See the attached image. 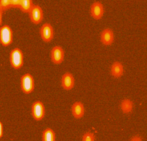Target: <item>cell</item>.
<instances>
[{
	"instance_id": "cell-14",
	"label": "cell",
	"mask_w": 147,
	"mask_h": 141,
	"mask_svg": "<svg viewBox=\"0 0 147 141\" xmlns=\"http://www.w3.org/2000/svg\"><path fill=\"white\" fill-rule=\"evenodd\" d=\"M33 5L31 0H20L18 8L24 13H29Z\"/></svg>"
},
{
	"instance_id": "cell-9",
	"label": "cell",
	"mask_w": 147,
	"mask_h": 141,
	"mask_svg": "<svg viewBox=\"0 0 147 141\" xmlns=\"http://www.w3.org/2000/svg\"><path fill=\"white\" fill-rule=\"evenodd\" d=\"M75 84V79L72 73L69 72L65 73L61 77V86L65 90L72 89Z\"/></svg>"
},
{
	"instance_id": "cell-7",
	"label": "cell",
	"mask_w": 147,
	"mask_h": 141,
	"mask_svg": "<svg viewBox=\"0 0 147 141\" xmlns=\"http://www.w3.org/2000/svg\"><path fill=\"white\" fill-rule=\"evenodd\" d=\"M51 58L52 61L55 64H61L64 58V52L63 49L60 46H54L51 52Z\"/></svg>"
},
{
	"instance_id": "cell-8",
	"label": "cell",
	"mask_w": 147,
	"mask_h": 141,
	"mask_svg": "<svg viewBox=\"0 0 147 141\" xmlns=\"http://www.w3.org/2000/svg\"><path fill=\"white\" fill-rule=\"evenodd\" d=\"M90 13L91 17L96 19L99 20L102 18L104 13V9L102 4L99 2H95L91 6Z\"/></svg>"
},
{
	"instance_id": "cell-5",
	"label": "cell",
	"mask_w": 147,
	"mask_h": 141,
	"mask_svg": "<svg viewBox=\"0 0 147 141\" xmlns=\"http://www.w3.org/2000/svg\"><path fill=\"white\" fill-rule=\"evenodd\" d=\"M40 34L41 39L45 42H51L54 35L52 26L49 23H45L42 25L40 30Z\"/></svg>"
},
{
	"instance_id": "cell-12",
	"label": "cell",
	"mask_w": 147,
	"mask_h": 141,
	"mask_svg": "<svg viewBox=\"0 0 147 141\" xmlns=\"http://www.w3.org/2000/svg\"><path fill=\"white\" fill-rule=\"evenodd\" d=\"M111 73L113 77L119 78L122 76L123 73V65L120 62H114L111 67Z\"/></svg>"
},
{
	"instance_id": "cell-15",
	"label": "cell",
	"mask_w": 147,
	"mask_h": 141,
	"mask_svg": "<svg viewBox=\"0 0 147 141\" xmlns=\"http://www.w3.org/2000/svg\"><path fill=\"white\" fill-rule=\"evenodd\" d=\"M42 141H55V134L53 130L50 128H46L42 132Z\"/></svg>"
},
{
	"instance_id": "cell-4",
	"label": "cell",
	"mask_w": 147,
	"mask_h": 141,
	"mask_svg": "<svg viewBox=\"0 0 147 141\" xmlns=\"http://www.w3.org/2000/svg\"><path fill=\"white\" fill-rule=\"evenodd\" d=\"M32 115L34 120H41L45 115V107L40 101H36L32 105Z\"/></svg>"
},
{
	"instance_id": "cell-3",
	"label": "cell",
	"mask_w": 147,
	"mask_h": 141,
	"mask_svg": "<svg viewBox=\"0 0 147 141\" xmlns=\"http://www.w3.org/2000/svg\"><path fill=\"white\" fill-rule=\"evenodd\" d=\"M13 41V32L9 25H5L0 28V42L4 46H7Z\"/></svg>"
},
{
	"instance_id": "cell-10",
	"label": "cell",
	"mask_w": 147,
	"mask_h": 141,
	"mask_svg": "<svg viewBox=\"0 0 147 141\" xmlns=\"http://www.w3.org/2000/svg\"><path fill=\"white\" fill-rule=\"evenodd\" d=\"M114 33L113 30L109 28L104 29L100 34V41L102 43L106 46L111 45L114 41Z\"/></svg>"
},
{
	"instance_id": "cell-18",
	"label": "cell",
	"mask_w": 147,
	"mask_h": 141,
	"mask_svg": "<svg viewBox=\"0 0 147 141\" xmlns=\"http://www.w3.org/2000/svg\"><path fill=\"white\" fill-rule=\"evenodd\" d=\"M2 135H3V126L1 122L0 121V138L2 136Z\"/></svg>"
},
{
	"instance_id": "cell-19",
	"label": "cell",
	"mask_w": 147,
	"mask_h": 141,
	"mask_svg": "<svg viewBox=\"0 0 147 141\" xmlns=\"http://www.w3.org/2000/svg\"><path fill=\"white\" fill-rule=\"evenodd\" d=\"M131 140H135V141H138V140H141V138H137V136H135L134 138H133Z\"/></svg>"
},
{
	"instance_id": "cell-13",
	"label": "cell",
	"mask_w": 147,
	"mask_h": 141,
	"mask_svg": "<svg viewBox=\"0 0 147 141\" xmlns=\"http://www.w3.org/2000/svg\"><path fill=\"white\" fill-rule=\"evenodd\" d=\"M121 108L122 111L124 113L130 112L133 108V103L131 100L128 99H124L122 101L121 104Z\"/></svg>"
},
{
	"instance_id": "cell-1",
	"label": "cell",
	"mask_w": 147,
	"mask_h": 141,
	"mask_svg": "<svg viewBox=\"0 0 147 141\" xmlns=\"http://www.w3.org/2000/svg\"><path fill=\"white\" fill-rule=\"evenodd\" d=\"M10 62L11 66L18 69L24 64V56L21 50L18 48L13 49L10 54Z\"/></svg>"
},
{
	"instance_id": "cell-17",
	"label": "cell",
	"mask_w": 147,
	"mask_h": 141,
	"mask_svg": "<svg viewBox=\"0 0 147 141\" xmlns=\"http://www.w3.org/2000/svg\"><path fill=\"white\" fill-rule=\"evenodd\" d=\"M83 141H94L95 136L94 134L90 132L85 133L82 137Z\"/></svg>"
},
{
	"instance_id": "cell-20",
	"label": "cell",
	"mask_w": 147,
	"mask_h": 141,
	"mask_svg": "<svg viewBox=\"0 0 147 141\" xmlns=\"http://www.w3.org/2000/svg\"><path fill=\"white\" fill-rule=\"evenodd\" d=\"M2 11L1 10V8H0V25L2 23Z\"/></svg>"
},
{
	"instance_id": "cell-6",
	"label": "cell",
	"mask_w": 147,
	"mask_h": 141,
	"mask_svg": "<svg viewBox=\"0 0 147 141\" xmlns=\"http://www.w3.org/2000/svg\"><path fill=\"white\" fill-rule=\"evenodd\" d=\"M31 22L34 24H39L43 19V11L39 5H33L29 11Z\"/></svg>"
},
{
	"instance_id": "cell-11",
	"label": "cell",
	"mask_w": 147,
	"mask_h": 141,
	"mask_svg": "<svg viewBox=\"0 0 147 141\" xmlns=\"http://www.w3.org/2000/svg\"><path fill=\"white\" fill-rule=\"evenodd\" d=\"M72 113L76 119L82 118L84 114V108L83 103L80 101H76L74 103L71 108Z\"/></svg>"
},
{
	"instance_id": "cell-2",
	"label": "cell",
	"mask_w": 147,
	"mask_h": 141,
	"mask_svg": "<svg viewBox=\"0 0 147 141\" xmlns=\"http://www.w3.org/2000/svg\"><path fill=\"white\" fill-rule=\"evenodd\" d=\"M34 83L33 76L30 73H25L21 78V88L22 92L29 94L33 92Z\"/></svg>"
},
{
	"instance_id": "cell-16",
	"label": "cell",
	"mask_w": 147,
	"mask_h": 141,
	"mask_svg": "<svg viewBox=\"0 0 147 141\" xmlns=\"http://www.w3.org/2000/svg\"><path fill=\"white\" fill-rule=\"evenodd\" d=\"M10 7H11V0H0V8L2 11Z\"/></svg>"
}]
</instances>
